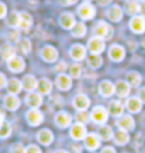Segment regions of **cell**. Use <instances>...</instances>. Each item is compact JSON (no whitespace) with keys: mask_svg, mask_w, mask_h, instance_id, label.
I'll list each match as a JSON object with an SVG mask.
<instances>
[{"mask_svg":"<svg viewBox=\"0 0 145 153\" xmlns=\"http://www.w3.org/2000/svg\"><path fill=\"white\" fill-rule=\"evenodd\" d=\"M130 28L135 34H142L145 31V19L142 16H135L130 21Z\"/></svg>","mask_w":145,"mask_h":153,"instance_id":"obj_7","label":"cell"},{"mask_svg":"<svg viewBox=\"0 0 145 153\" xmlns=\"http://www.w3.org/2000/svg\"><path fill=\"white\" fill-rule=\"evenodd\" d=\"M25 153H42V152L37 145H30L28 148H25Z\"/></svg>","mask_w":145,"mask_h":153,"instance_id":"obj_43","label":"cell"},{"mask_svg":"<svg viewBox=\"0 0 145 153\" xmlns=\"http://www.w3.org/2000/svg\"><path fill=\"white\" fill-rule=\"evenodd\" d=\"M19 48H20V51H21V53H30L31 52V41L30 39H20L19 41Z\"/></svg>","mask_w":145,"mask_h":153,"instance_id":"obj_37","label":"cell"},{"mask_svg":"<svg viewBox=\"0 0 145 153\" xmlns=\"http://www.w3.org/2000/svg\"><path fill=\"white\" fill-rule=\"evenodd\" d=\"M55 153H68V152H66V150H56Z\"/></svg>","mask_w":145,"mask_h":153,"instance_id":"obj_55","label":"cell"},{"mask_svg":"<svg viewBox=\"0 0 145 153\" xmlns=\"http://www.w3.org/2000/svg\"><path fill=\"white\" fill-rule=\"evenodd\" d=\"M4 105H6V108H7V110H10V111H16V110L20 107L19 97H17L16 94H9V96H6Z\"/></svg>","mask_w":145,"mask_h":153,"instance_id":"obj_20","label":"cell"},{"mask_svg":"<svg viewBox=\"0 0 145 153\" xmlns=\"http://www.w3.org/2000/svg\"><path fill=\"white\" fill-rule=\"evenodd\" d=\"M76 120H78L79 124H86V122H89L90 115L86 111H79L78 114H76Z\"/></svg>","mask_w":145,"mask_h":153,"instance_id":"obj_39","label":"cell"},{"mask_svg":"<svg viewBox=\"0 0 145 153\" xmlns=\"http://www.w3.org/2000/svg\"><path fill=\"white\" fill-rule=\"evenodd\" d=\"M10 134H11V125H10L9 122H3L1 126H0V138L6 139V138L10 136Z\"/></svg>","mask_w":145,"mask_h":153,"instance_id":"obj_38","label":"cell"},{"mask_svg":"<svg viewBox=\"0 0 145 153\" xmlns=\"http://www.w3.org/2000/svg\"><path fill=\"white\" fill-rule=\"evenodd\" d=\"M14 56H16V51H14L13 47L4 48V51H3V59L9 62V60L11 59V58H14Z\"/></svg>","mask_w":145,"mask_h":153,"instance_id":"obj_40","label":"cell"},{"mask_svg":"<svg viewBox=\"0 0 145 153\" xmlns=\"http://www.w3.org/2000/svg\"><path fill=\"white\" fill-rule=\"evenodd\" d=\"M41 55H42V59L45 60V62H48V63L55 62L58 59V51L54 47H51V45H47V47L42 48Z\"/></svg>","mask_w":145,"mask_h":153,"instance_id":"obj_9","label":"cell"},{"mask_svg":"<svg viewBox=\"0 0 145 153\" xmlns=\"http://www.w3.org/2000/svg\"><path fill=\"white\" fill-rule=\"evenodd\" d=\"M70 56L75 60H83L86 58V48L80 44H75L70 48Z\"/></svg>","mask_w":145,"mask_h":153,"instance_id":"obj_16","label":"cell"},{"mask_svg":"<svg viewBox=\"0 0 145 153\" xmlns=\"http://www.w3.org/2000/svg\"><path fill=\"white\" fill-rule=\"evenodd\" d=\"M70 136L75 140L84 139V138L87 136V131H86L84 124H79V122H78L75 125H72V128H70Z\"/></svg>","mask_w":145,"mask_h":153,"instance_id":"obj_5","label":"cell"},{"mask_svg":"<svg viewBox=\"0 0 145 153\" xmlns=\"http://www.w3.org/2000/svg\"><path fill=\"white\" fill-rule=\"evenodd\" d=\"M108 55H110V59H111V60L120 62V60L124 59L126 51H124V48L120 47V45H113V47L110 48V52H108Z\"/></svg>","mask_w":145,"mask_h":153,"instance_id":"obj_17","label":"cell"},{"mask_svg":"<svg viewBox=\"0 0 145 153\" xmlns=\"http://www.w3.org/2000/svg\"><path fill=\"white\" fill-rule=\"evenodd\" d=\"M140 13L142 14V17H145V1H142L140 4Z\"/></svg>","mask_w":145,"mask_h":153,"instance_id":"obj_50","label":"cell"},{"mask_svg":"<svg viewBox=\"0 0 145 153\" xmlns=\"http://www.w3.org/2000/svg\"><path fill=\"white\" fill-rule=\"evenodd\" d=\"M117 125L120 126V129H124V131H131L134 129V126H135V122H134V118L131 115H123L120 117V120H118Z\"/></svg>","mask_w":145,"mask_h":153,"instance_id":"obj_12","label":"cell"},{"mask_svg":"<svg viewBox=\"0 0 145 153\" xmlns=\"http://www.w3.org/2000/svg\"><path fill=\"white\" fill-rule=\"evenodd\" d=\"M127 82L132 87H138L141 83V76L138 72H128L127 73Z\"/></svg>","mask_w":145,"mask_h":153,"instance_id":"obj_31","label":"cell"},{"mask_svg":"<svg viewBox=\"0 0 145 153\" xmlns=\"http://www.w3.org/2000/svg\"><path fill=\"white\" fill-rule=\"evenodd\" d=\"M7 24L9 27L11 28H16V27H20V14L19 13H10L9 19H7Z\"/></svg>","mask_w":145,"mask_h":153,"instance_id":"obj_36","label":"cell"},{"mask_svg":"<svg viewBox=\"0 0 145 153\" xmlns=\"http://www.w3.org/2000/svg\"><path fill=\"white\" fill-rule=\"evenodd\" d=\"M7 39H9L10 42H11V41H20V39H19V33H11V34H9Z\"/></svg>","mask_w":145,"mask_h":153,"instance_id":"obj_46","label":"cell"},{"mask_svg":"<svg viewBox=\"0 0 145 153\" xmlns=\"http://www.w3.org/2000/svg\"><path fill=\"white\" fill-rule=\"evenodd\" d=\"M37 88L40 94H49L52 90V83L48 79H41L38 82Z\"/></svg>","mask_w":145,"mask_h":153,"instance_id":"obj_29","label":"cell"},{"mask_svg":"<svg viewBox=\"0 0 145 153\" xmlns=\"http://www.w3.org/2000/svg\"><path fill=\"white\" fill-rule=\"evenodd\" d=\"M27 121L31 126H38L40 124H42L44 115H42V112L40 111L38 108H31V110L27 112Z\"/></svg>","mask_w":145,"mask_h":153,"instance_id":"obj_3","label":"cell"},{"mask_svg":"<svg viewBox=\"0 0 145 153\" xmlns=\"http://www.w3.org/2000/svg\"><path fill=\"white\" fill-rule=\"evenodd\" d=\"M59 23H61V25L64 28H66V30H72V28L75 27V17H73V14L72 13H64L61 14V17H59Z\"/></svg>","mask_w":145,"mask_h":153,"instance_id":"obj_14","label":"cell"},{"mask_svg":"<svg viewBox=\"0 0 145 153\" xmlns=\"http://www.w3.org/2000/svg\"><path fill=\"white\" fill-rule=\"evenodd\" d=\"M126 11L128 14H131V16L137 14L140 11V4H138V1H137V0H128L126 3Z\"/></svg>","mask_w":145,"mask_h":153,"instance_id":"obj_34","label":"cell"},{"mask_svg":"<svg viewBox=\"0 0 145 153\" xmlns=\"http://www.w3.org/2000/svg\"><path fill=\"white\" fill-rule=\"evenodd\" d=\"M9 63V69L14 73H20V72H23L24 68H25V62H24L23 58H20V56H14L11 59L7 62Z\"/></svg>","mask_w":145,"mask_h":153,"instance_id":"obj_8","label":"cell"},{"mask_svg":"<svg viewBox=\"0 0 145 153\" xmlns=\"http://www.w3.org/2000/svg\"><path fill=\"white\" fill-rule=\"evenodd\" d=\"M4 86H7V79H6V76L3 73H0V90Z\"/></svg>","mask_w":145,"mask_h":153,"instance_id":"obj_44","label":"cell"},{"mask_svg":"<svg viewBox=\"0 0 145 153\" xmlns=\"http://www.w3.org/2000/svg\"><path fill=\"white\" fill-rule=\"evenodd\" d=\"M99 91H100V94H102L103 97H110V96H113L114 91H116V86H113L111 82L104 80V82H102L100 86H99Z\"/></svg>","mask_w":145,"mask_h":153,"instance_id":"obj_15","label":"cell"},{"mask_svg":"<svg viewBox=\"0 0 145 153\" xmlns=\"http://www.w3.org/2000/svg\"><path fill=\"white\" fill-rule=\"evenodd\" d=\"M140 1H145V0H140Z\"/></svg>","mask_w":145,"mask_h":153,"instance_id":"obj_56","label":"cell"},{"mask_svg":"<svg viewBox=\"0 0 145 153\" xmlns=\"http://www.w3.org/2000/svg\"><path fill=\"white\" fill-rule=\"evenodd\" d=\"M10 152H11V153H25V148H24L21 143H16V145H13V146H11Z\"/></svg>","mask_w":145,"mask_h":153,"instance_id":"obj_42","label":"cell"},{"mask_svg":"<svg viewBox=\"0 0 145 153\" xmlns=\"http://www.w3.org/2000/svg\"><path fill=\"white\" fill-rule=\"evenodd\" d=\"M72 122V117L68 112H58L55 115V124L59 128H68Z\"/></svg>","mask_w":145,"mask_h":153,"instance_id":"obj_13","label":"cell"},{"mask_svg":"<svg viewBox=\"0 0 145 153\" xmlns=\"http://www.w3.org/2000/svg\"><path fill=\"white\" fill-rule=\"evenodd\" d=\"M84 146L89 150H96L100 148V136L96 134H89L84 138Z\"/></svg>","mask_w":145,"mask_h":153,"instance_id":"obj_11","label":"cell"},{"mask_svg":"<svg viewBox=\"0 0 145 153\" xmlns=\"http://www.w3.org/2000/svg\"><path fill=\"white\" fill-rule=\"evenodd\" d=\"M6 13H7V10H6V6L3 4V3H0V19H3L6 16Z\"/></svg>","mask_w":145,"mask_h":153,"instance_id":"obj_48","label":"cell"},{"mask_svg":"<svg viewBox=\"0 0 145 153\" xmlns=\"http://www.w3.org/2000/svg\"><path fill=\"white\" fill-rule=\"evenodd\" d=\"M99 136H100V139H103V140L111 139L113 136H114V135H113V129L107 125L100 126V129H99Z\"/></svg>","mask_w":145,"mask_h":153,"instance_id":"obj_32","label":"cell"},{"mask_svg":"<svg viewBox=\"0 0 145 153\" xmlns=\"http://www.w3.org/2000/svg\"><path fill=\"white\" fill-rule=\"evenodd\" d=\"M94 34H96V37H99V38L110 39V38L113 37V28H111V25H108L107 23L100 21V23H97L96 27H94Z\"/></svg>","mask_w":145,"mask_h":153,"instance_id":"obj_1","label":"cell"},{"mask_svg":"<svg viewBox=\"0 0 145 153\" xmlns=\"http://www.w3.org/2000/svg\"><path fill=\"white\" fill-rule=\"evenodd\" d=\"M108 112H110V115L116 117V118H120V117H123V112H124V105L120 101H113V102H110Z\"/></svg>","mask_w":145,"mask_h":153,"instance_id":"obj_23","label":"cell"},{"mask_svg":"<svg viewBox=\"0 0 145 153\" xmlns=\"http://www.w3.org/2000/svg\"><path fill=\"white\" fill-rule=\"evenodd\" d=\"M107 17H108V20H111L114 23H118L123 19V10L118 6H111L107 11Z\"/></svg>","mask_w":145,"mask_h":153,"instance_id":"obj_22","label":"cell"},{"mask_svg":"<svg viewBox=\"0 0 145 153\" xmlns=\"http://www.w3.org/2000/svg\"><path fill=\"white\" fill-rule=\"evenodd\" d=\"M37 138H38V142H40L41 145H45V146H48V145L52 143V140H54V135H52L51 131L42 129V131H40V132H38Z\"/></svg>","mask_w":145,"mask_h":153,"instance_id":"obj_21","label":"cell"},{"mask_svg":"<svg viewBox=\"0 0 145 153\" xmlns=\"http://www.w3.org/2000/svg\"><path fill=\"white\" fill-rule=\"evenodd\" d=\"M87 63H89L90 68L97 69V68H100V66H102V63H103V59H102V56H100V55L92 53V55L87 58Z\"/></svg>","mask_w":145,"mask_h":153,"instance_id":"obj_33","label":"cell"},{"mask_svg":"<svg viewBox=\"0 0 145 153\" xmlns=\"http://www.w3.org/2000/svg\"><path fill=\"white\" fill-rule=\"evenodd\" d=\"M86 34V25L83 23H76L75 27L72 28V35L76 38H80V37H84Z\"/></svg>","mask_w":145,"mask_h":153,"instance_id":"obj_35","label":"cell"},{"mask_svg":"<svg viewBox=\"0 0 145 153\" xmlns=\"http://www.w3.org/2000/svg\"><path fill=\"white\" fill-rule=\"evenodd\" d=\"M78 13L79 16L82 17L83 20H90L94 17V14H96V10L92 4H90L89 1H84L82 6H79V9H78Z\"/></svg>","mask_w":145,"mask_h":153,"instance_id":"obj_4","label":"cell"},{"mask_svg":"<svg viewBox=\"0 0 145 153\" xmlns=\"http://www.w3.org/2000/svg\"><path fill=\"white\" fill-rule=\"evenodd\" d=\"M110 1H111V0H99V3H100L102 6H107Z\"/></svg>","mask_w":145,"mask_h":153,"instance_id":"obj_52","label":"cell"},{"mask_svg":"<svg viewBox=\"0 0 145 153\" xmlns=\"http://www.w3.org/2000/svg\"><path fill=\"white\" fill-rule=\"evenodd\" d=\"M114 138V142L117 145H120V146H123V145H126L128 140H130V136H128V134H127V131L124 129H120L116 132V135L113 136Z\"/></svg>","mask_w":145,"mask_h":153,"instance_id":"obj_30","label":"cell"},{"mask_svg":"<svg viewBox=\"0 0 145 153\" xmlns=\"http://www.w3.org/2000/svg\"><path fill=\"white\" fill-rule=\"evenodd\" d=\"M25 101H27V104L31 108H38V107L42 104V97L40 93H31L27 96V98H25Z\"/></svg>","mask_w":145,"mask_h":153,"instance_id":"obj_24","label":"cell"},{"mask_svg":"<svg viewBox=\"0 0 145 153\" xmlns=\"http://www.w3.org/2000/svg\"><path fill=\"white\" fill-rule=\"evenodd\" d=\"M102 153H116V150H114L113 148H110V146H108V148H104L103 150H102Z\"/></svg>","mask_w":145,"mask_h":153,"instance_id":"obj_51","label":"cell"},{"mask_svg":"<svg viewBox=\"0 0 145 153\" xmlns=\"http://www.w3.org/2000/svg\"><path fill=\"white\" fill-rule=\"evenodd\" d=\"M0 122H4V112L0 108Z\"/></svg>","mask_w":145,"mask_h":153,"instance_id":"obj_53","label":"cell"},{"mask_svg":"<svg viewBox=\"0 0 145 153\" xmlns=\"http://www.w3.org/2000/svg\"><path fill=\"white\" fill-rule=\"evenodd\" d=\"M73 105H75L76 110H79V111H86L90 105V100L87 96H84V94H78L73 100Z\"/></svg>","mask_w":145,"mask_h":153,"instance_id":"obj_10","label":"cell"},{"mask_svg":"<svg viewBox=\"0 0 145 153\" xmlns=\"http://www.w3.org/2000/svg\"><path fill=\"white\" fill-rule=\"evenodd\" d=\"M80 73H82V68H80V65L75 63V65L70 66V77H75V79H78V77L80 76Z\"/></svg>","mask_w":145,"mask_h":153,"instance_id":"obj_41","label":"cell"},{"mask_svg":"<svg viewBox=\"0 0 145 153\" xmlns=\"http://www.w3.org/2000/svg\"><path fill=\"white\" fill-rule=\"evenodd\" d=\"M104 48H106V44H104L103 38L94 37V38H92V39L89 41V49L92 51V53L100 55V53L104 51Z\"/></svg>","mask_w":145,"mask_h":153,"instance_id":"obj_6","label":"cell"},{"mask_svg":"<svg viewBox=\"0 0 145 153\" xmlns=\"http://www.w3.org/2000/svg\"><path fill=\"white\" fill-rule=\"evenodd\" d=\"M87 1H89V0H87Z\"/></svg>","mask_w":145,"mask_h":153,"instance_id":"obj_57","label":"cell"},{"mask_svg":"<svg viewBox=\"0 0 145 153\" xmlns=\"http://www.w3.org/2000/svg\"><path fill=\"white\" fill-rule=\"evenodd\" d=\"M126 107L127 110L132 114H135V112H140L141 111V107H142V101H141L138 97H130L127 100L126 102Z\"/></svg>","mask_w":145,"mask_h":153,"instance_id":"obj_18","label":"cell"},{"mask_svg":"<svg viewBox=\"0 0 145 153\" xmlns=\"http://www.w3.org/2000/svg\"><path fill=\"white\" fill-rule=\"evenodd\" d=\"M37 86H38V82L33 74H27L23 79V87L25 88L27 91H34V90L37 88Z\"/></svg>","mask_w":145,"mask_h":153,"instance_id":"obj_25","label":"cell"},{"mask_svg":"<svg viewBox=\"0 0 145 153\" xmlns=\"http://www.w3.org/2000/svg\"><path fill=\"white\" fill-rule=\"evenodd\" d=\"M31 25H33V17L28 13H25V11L20 13V27L27 31V30H30Z\"/></svg>","mask_w":145,"mask_h":153,"instance_id":"obj_28","label":"cell"},{"mask_svg":"<svg viewBox=\"0 0 145 153\" xmlns=\"http://www.w3.org/2000/svg\"><path fill=\"white\" fill-rule=\"evenodd\" d=\"M78 0H64V3L65 4H73V3H76Z\"/></svg>","mask_w":145,"mask_h":153,"instance_id":"obj_54","label":"cell"},{"mask_svg":"<svg viewBox=\"0 0 145 153\" xmlns=\"http://www.w3.org/2000/svg\"><path fill=\"white\" fill-rule=\"evenodd\" d=\"M70 149L73 150V153H80V152H82V148H79L78 145H72V146H70Z\"/></svg>","mask_w":145,"mask_h":153,"instance_id":"obj_49","label":"cell"},{"mask_svg":"<svg viewBox=\"0 0 145 153\" xmlns=\"http://www.w3.org/2000/svg\"><path fill=\"white\" fill-rule=\"evenodd\" d=\"M56 86H58L59 90H64V91L69 90L70 86H72L70 76H68V74H59V76L56 77Z\"/></svg>","mask_w":145,"mask_h":153,"instance_id":"obj_19","label":"cell"},{"mask_svg":"<svg viewBox=\"0 0 145 153\" xmlns=\"http://www.w3.org/2000/svg\"><path fill=\"white\" fill-rule=\"evenodd\" d=\"M138 98H140L142 102H145V87H142L140 91H138Z\"/></svg>","mask_w":145,"mask_h":153,"instance_id":"obj_47","label":"cell"},{"mask_svg":"<svg viewBox=\"0 0 145 153\" xmlns=\"http://www.w3.org/2000/svg\"><path fill=\"white\" fill-rule=\"evenodd\" d=\"M66 69V63L65 62H64V60H61V62H59V63H58V66H56L55 68V70L56 72H64V70Z\"/></svg>","mask_w":145,"mask_h":153,"instance_id":"obj_45","label":"cell"},{"mask_svg":"<svg viewBox=\"0 0 145 153\" xmlns=\"http://www.w3.org/2000/svg\"><path fill=\"white\" fill-rule=\"evenodd\" d=\"M116 93L120 97H127L130 94V84H128V82H123V80L118 82L116 84Z\"/></svg>","mask_w":145,"mask_h":153,"instance_id":"obj_27","label":"cell"},{"mask_svg":"<svg viewBox=\"0 0 145 153\" xmlns=\"http://www.w3.org/2000/svg\"><path fill=\"white\" fill-rule=\"evenodd\" d=\"M21 88H23V83L17 79H11L7 82V90H9L10 94H17L21 91Z\"/></svg>","mask_w":145,"mask_h":153,"instance_id":"obj_26","label":"cell"},{"mask_svg":"<svg viewBox=\"0 0 145 153\" xmlns=\"http://www.w3.org/2000/svg\"><path fill=\"white\" fill-rule=\"evenodd\" d=\"M90 118L96 124H104L108 118V112L104 107H94L93 111L90 112Z\"/></svg>","mask_w":145,"mask_h":153,"instance_id":"obj_2","label":"cell"}]
</instances>
